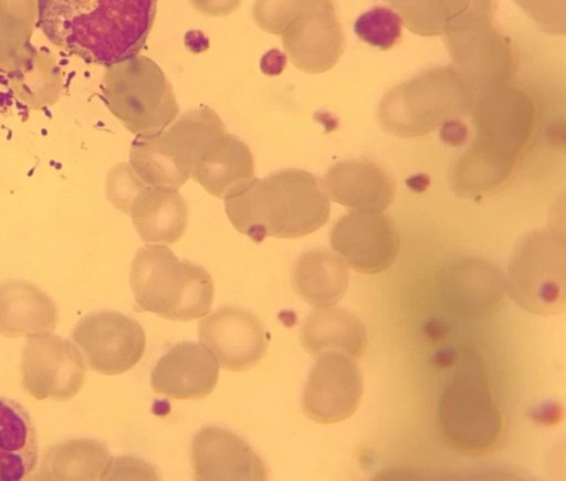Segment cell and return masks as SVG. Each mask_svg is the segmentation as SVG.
<instances>
[{
    "label": "cell",
    "mask_w": 566,
    "mask_h": 481,
    "mask_svg": "<svg viewBox=\"0 0 566 481\" xmlns=\"http://www.w3.org/2000/svg\"><path fill=\"white\" fill-rule=\"evenodd\" d=\"M156 6L157 0H38V27L57 48L112 66L140 51Z\"/></svg>",
    "instance_id": "cell-1"
},
{
    "label": "cell",
    "mask_w": 566,
    "mask_h": 481,
    "mask_svg": "<svg viewBox=\"0 0 566 481\" xmlns=\"http://www.w3.org/2000/svg\"><path fill=\"white\" fill-rule=\"evenodd\" d=\"M223 199L232 226L256 242L310 234L326 223L331 210L317 177L295 168L253 177Z\"/></svg>",
    "instance_id": "cell-2"
},
{
    "label": "cell",
    "mask_w": 566,
    "mask_h": 481,
    "mask_svg": "<svg viewBox=\"0 0 566 481\" xmlns=\"http://www.w3.org/2000/svg\"><path fill=\"white\" fill-rule=\"evenodd\" d=\"M470 111L475 139L452 177L454 188L463 195L494 189L509 178L534 127L532 101L506 84L480 94Z\"/></svg>",
    "instance_id": "cell-3"
},
{
    "label": "cell",
    "mask_w": 566,
    "mask_h": 481,
    "mask_svg": "<svg viewBox=\"0 0 566 481\" xmlns=\"http://www.w3.org/2000/svg\"><path fill=\"white\" fill-rule=\"evenodd\" d=\"M129 284L139 309L172 321H191L208 314L214 296L208 271L179 260L164 244H149L136 252Z\"/></svg>",
    "instance_id": "cell-4"
},
{
    "label": "cell",
    "mask_w": 566,
    "mask_h": 481,
    "mask_svg": "<svg viewBox=\"0 0 566 481\" xmlns=\"http://www.w3.org/2000/svg\"><path fill=\"white\" fill-rule=\"evenodd\" d=\"M474 101V93L451 65L434 67L388 91L377 119L391 135L421 136L469 111Z\"/></svg>",
    "instance_id": "cell-5"
},
{
    "label": "cell",
    "mask_w": 566,
    "mask_h": 481,
    "mask_svg": "<svg viewBox=\"0 0 566 481\" xmlns=\"http://www.w3.org/2000/svg\"><path fill=\"white\" fill-rule=\"evenodd\" d=\"M223 132V123L209 107L185 113L159 134L136 136L129 165L147 185L179 189L191 176L205 145Z\"/></svg>",
    "instance_id": "cell-6"
},
{
    "label": "cell",
    "mask_w": 566,
    "mask_h": 481,
    "mask_svg": "<svg viewBox=\"0 0 566 481\" xmlns=\"http://www.w3.org/2000/svg\"><path fill=\"white\" fill-rule=\"evenodd\" d=\"M439 420L444 439L461 453L483 456L500 443L502 416L475 357L454 372L440 399Z\"/></svg>",
    "instance_id": "cell-7"
},
{
    "label": "cell",
    "mask_w": 566,
    "mask_h": 481,
    "mask_svg": "<svg viewBox=\"0 0 566 481\" xmlns=\"http://www.w3.org/2000/svg\"><path fill=\"white\" fill-rule=\"evenodd\" d=\"M493 0H474L443 33L452 67L475 98L506 84L512 74L513 53L507 39L493 25Z\"/></svg>",
    "instance_id": "cell-8"
},
{
    "label": "cell",
    "mask_w": 566,
    "mask_h": 481,
    "mask_svg": "<svg viewBox=\"0 0 566 481\" xmlns=\"http://www.w3.org/2000/svg\"><path fill=\"white\" fill-rule=\"evenodd\" d=\"M509 291L522 309L535 314H558L566 307V243L553 229L526 234L507 265Z\"/></svg>",
    "instance_id": "cell-9"
},
{
    "label": "cell",
    "mask_w": 566,
    "mask_h": 481,
    "mask_svg": "<svg viewBox=\"0 0 566 481\" xmlns=\"http://www.w3.org/2000/svg\"><path fill=\"white\" fill-rule=\"evenodd\" d=\"M112 66L108 97L125 127L136 136H153L166 129L179 108L158 65L133 56Z\"/></svg>",
    "instance_id": "cell-10"
},
{
    "label": "cell",
    "mask_w": 566,
    "mask_h": 481,
    "mask_svg": "<svg viewBox=\"0 0 566 481\" xmlns=\"http://www.w3.org/2000/svg\"><path fill=\"white\" fill-rule=\"evenodd\" d=\"M72 339L86 366L104 375H118L134 367L146 346L139 323L109 310L93 312L80 320Z\"/></svg>",
    "instance_id": "cell-11"
},
{
    "label": "cell",
    "mask_w": 566,
    "mask_h": 481,
    "mask_svg": "<svg viewBox=\"0 0 566 481\" xmlns=\"http://www.w3.org/2000/svg\"><path fill=\"white\" fill-rule=\"evenodd\" d=\"M21 375L33 398L65 401L82 389L86 364L71 341L52 334L33 336L22 349Z\"/></svg>",
    "instance_id": "cell-12"
},
{
    "label": "cell",
    "mask_w": 566,
    "mask_h": 481,
    "mask_svg": "<svg viewBox=\"0 0 566 481\" xmlns=\"http://www.w3.org/2000/svg\"><path fill=\"white\" fill-rule=\"evenodd\" d=\"M363 394V379L354 357L326 351L310 372L302 394L303 412L318 424H335L353 416Z\"/></svg>",
    "instance_id": "cell-13"
},
{
    "label": "cell",
    "mask_w": 566,
    "mask_h": 481,
    "mask_svg": "<svg viewBox=\"0 0 566 481\" xmlns=\"http://www.w3.org/2000/svg\"><path fill=\"white\" fill-rule=\"evenodd\" d=\"M329 240L333 250L359 273L387 270L399 252L397 230L380 211L348 212L333 226Z\"/></svg>",
    "instance_id": "cell-14"
},
{
    "label": "cell",
    "mask_w": 566,
    "mask_h": 481,
    "mask_svg": "<svg viewBox=\"0 0 566 481\" xmlns=\"http://www.w3.org/2000/svg\"><path fill=\"white\" fill-rule=\"evenodd\" d=\"M198 334L218 364L229 370L250 369L266 352L264 327L254 314L245 310H217L199 323Z\"/></svg>",
    "instance_id": "cell-15"
},
{
    "label": "cell",
    "mask_w": 566,
    "mask_h": 481,
    "mask_svg": "<svg viewBox=\"0 0 566 481\" xmlns=\"http://www.w3.org/2000/svg\"><path fill=\"white\" fill-rule=\"evenodd\" d=\"M196 480H266L256 452L234 432L218 426L200 429L191 442Z\"/></svg>",
    "instance_id": "cell-16"
},
{
    "label": "cell",
    "mask_w": 566,
    "mask_h": 481,
    "mask_svg": "<svg viewBox=\"0 0 566 481\" xmlns=\"http://www.w3.org/2000/svg\"><path fill=\"white\" fill-rule=\"evenodd\" d=\"M219 364L201 344L182 342L169 348L154 366V390L172 399H201L216 387Z\"/></svg>",
    "instance_id": "cell-17"
},
{
    "label": "cell",
    "mask_w": 566,
    "mask_h": 481,
    "mask_svg": "<svg viewBox=\"0 0 566 481\" xmlns=\"http://www.w3.org/2000/svg\"><path fill=\"white\" fill-rule=\"evenodd\" d=\"M297 30L285 48L298 69L322 73L337 63L344 38L331 0H304Z\"/></svg>",
    "instance_id": "cell-18"
},
{
    "label": "cell",
    "mask_w": 566,
    "mask_h": 481,
    "mask_svg": "<svg viewBox=\"0 0 566 481\" xmlns=\"http://www.w3.org/2000/svg\"><path fill=\"white\" fill-rule=\"evenodd\" d=\"M59 321L54 301L35 284L23 280L0 282V334L33 337L51 334Z\"/></svg>",
    "instance_id": "cell-19"
},
{
    "label": "cell",
    "mask_w": 566,
    "mask_h": 481,
    "mask_svg": "<svg viewBox=\"0 0 566 481\" xmlns=\"http://www.w3.org/2000/svg\"><path fill=\"white\" fill-rule=\"evenodd\" d=\"M323 187L335 202L356 210L381 211L394 199L387 174L368 160H344L332 165Z\"/></svg>",
    "instance_id": "cell-20"
},
{
    "label": "cell",
    "mask_w": 566,
    "mask_h": 481,
    "mask_svg": "<svg viewBox=\"0 0 566 481\" xmlns=\"http://www.w3.org/2000/svg\"><path fill=\"white\" fill-rule=\"evenodd\" d=\"M191 177L210 195L224 198L239 185L254 177V160L245 143L227 130L211 138L201 149Z\"/></svg>",
    "instance_id": "cell-21"
},
{
    "label": "cell",
    "mask_w": 566,
    "mask_h": 481,
    "mask_svg": "<svg viewBox=\"0 0 566 481\" xmlns=\"http://www.w3.org/2000/svg\"><path fill=\"white\" fill-rule=\"evenodd\" d=\"M128 215L143 241L171 244L186 230L188 209L178 189L145 184L132 200Z\"/></svg>",
    "instance_id": "cell-22"
},
{
    "label": "cell",
    "mask_w": 566,
    "mask_h": 481,
    "mask_svg": "<svg viewBox=\"0 0 566 481\" xmlns=\"http://www.w3.org/2000/svg\"><path fill=\"white\" fill-rule=\"evenodd\" d=\"M38 458V435L29 412L20 402L0 397V481L29 477Z\"/></svg>",
    "instance_id": "cell-23"
},
{
    "label": "cell",
    "mask_w": 566,
    "mask_h": 481,
    "mask_svg": "<svg viewBox=\"0 0 566 481\" xmlns=\"http://www.w3.org/2000/svg\"><path fill=\"white\" fill-rule=\"evenodd\" d=\"M292 282L297 295L307 304L315 307L333 306L347 291L348 266L336 252L311 249L298 257Z\"/></svg>",
    "instance_id": "cell-24"
},
{
    "label": "cell",
    "mask_w": 566,
    "mask_h": 481,
    "mask_svg": "<svg viewBox=\"0 0 566 481\" xmlns=\"http://www.w3.org/2000/svg\"><path fill=\"white\" fill-rule=\"evenodd\" d=\"M304 349L314 356L326 351H338L360 357L367 347V332L363 322L340 307H318L305 318L301 330Z\"/></svg>",
    "instance_id": "cell-25"
},
{
    "label": "cell",
    "mask_w": 566,
    "mask_h": 481,
    "mask_svg": "<svg viewBox=\"0 0 566 481\" xmlns=\"http://www.w3.org/2000/svg\"><path fill=\"white\" fill-rule=\"evenodd\" d=\"M107 447L94 439H70L45 452L38 478L41 480H102L112 462Z\"/></svg>",
    "instance_id": "cell-26"
},
{
    "label": "cell",
    "mask_w": 566,
    "mask_h": 481,
    "mask_svg": "<svg viewBox=\"0 0 566 481\" xmlns=\"http://www.w3.org/2000/svg\"><path fill=\"white\" fill-rule=\"evenodd\" d=\"M455 282L452 283V300L467 313H485L491 310L505 292V281L494 265L476 259L469 264L457 265Z\"/></svg>",
    "instance_id": "cell-27"
},
{
    "label": "cell",
    "mask_w": 566,
    "mask_h": 481,
    "mask_svg": "<svg viewBox=\"0 0 566 481\" xmlns=\"http://www.w3.org/2000/svg\"><path fill=\"white\" fill-rule=\"evenodd\" d=\"M474 0H400L392 7L401 22L422 36L442 35Z\"/></svg>",
    "instance_id": "cell-28"
},
{
    "label": "cell",
    "mask_w": 566,
    "mask_h": 481,
    "mask_svg": "<svg viewBox=\"0 0 566 481\" xmlns=\"http://www.w3.org/2000/svg\"><path fill=\"white\" fill-rule=\"evenodd\" d=\"M354 30L364 42L387 50L395 45L400 36L401 19L388 8L376 7L357 19Z\"/></svg>",
    "instance_id": "cell-29"
},
{
    "label": "cell",
    "mask_w": 566,
    "mask_h": 481,
    "mask_svg": "<svg viewBox=\"0 0 566 481\" xmlns=\"http://www.w3.org/2000/svg\"><path fill=\"white\" fill-rule=\"evenodd\" d=\"M145 184L129 163H120L106 175L105 195L113 207L128 215L132 200Z\"/></svg>",
    "instance_id": "cell-30"
},
{
    "label": "cell",
    "mask_w": 566,
    "mask_h": 481,
    "mask_svg": "<svg viewBox=\"0 0 566 481\" xmlns=\"http://www.w3.org/2000/svg\"><path fill=\"white\" fill-rule=\"evenodd\" d=\"M514 1L542 31L551 34H565L566 0Z\"/></svg>",
    "instance_id": "cell-31"
},
{
    "label": "cell",
    "mask_w": 566,
    "mask_h": 481,
    "mask_svg": "<svg viewBox=\"0 0 566 481\" xmlns=\"http://www.w3.org/2000/svg\"><path fill=\"white\" fill-rule=\"evenodd\" d=\"M105 479L157 480V475L154 471V468L143 460L132 457H124L112 459Z\"/></svg>",
    "instance_id": "cell-32"
},
{
    "label": "cell",
    "mask_w": 566,
    "mask_h": 481,
    "mask_svg": "<svg viewBox=\"0 0 566 481\" xmlns=\"http://www.w3.org/2000/svg\"><path fill=\"white\" fill-rule=\"evenodd\" d=\"M384 1H387V2L391 3V6H394L395 3H397L400 0H384Z\"/></svg>",
    "instance_id": "cell-33"
}]
</instances>
